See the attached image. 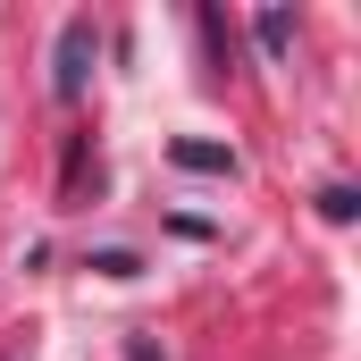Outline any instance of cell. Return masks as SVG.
Here are the masks:
<instances>
[{
	"mask_svg": "<svg viewBox=\"0 0 361 361\" xmlns=\"http://www.w3.org/2000/svg\"><path fill=\"white\" fill-rule=\"evenodd\" d=\"M92 51H101V34H92V17H68V25H59V59H51V85L68 92V101L85 92V76H92Z\"/></svg>",
	"mask_w": 361,
	"mask_h": 361,
	"instance_id": "6da1fadb",
	"label": "cell"
},
{
	"mask_svg": "<svg viewBox=\"0 0 361 361\" xmlns=\"http://www.w3.org/2000/svg\"><path fill=\"white\" fill-rule=\"evenodd\" d=\"M169 160L193 169V177H235V152H227V143H202V135H177V143H169Z\"/></svg>",
	"mask_w": 361,
	"mask_h": 361,
	"instance_id": "7a4b0ae2",
	"label": "cell"
},
{
	"mask_svg": "<svg viewBox=\"0 0 361 361\" xmlns=\"http://www.w3.org/2000/svg\"><path fill=\"white\" fill-rule=\"evenodd\" d=\"M353 210H361V193H353V185H328V193H319V219H336V227H345Z\"/></svg>",
	"mask_w": 361,
	"mask_h": 361,
	"instance_id": "3957f363",
	"label": "cell"
},
{
	"mask_svg": "<svg viewBox=\"0 0 361 361\" xmlns=\"http://www.w3.org/2000/svg\"><path fill=\"white\" fill-rule=\"evenodd\" d=\"M294 42V17L286 8H261V51H286Z\"/></svg>",
	"mask_w": 361,
	"mask_h": 361,
	"instance_id": "277c9868",
	"label": "cell"
}]
</instances>
